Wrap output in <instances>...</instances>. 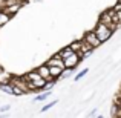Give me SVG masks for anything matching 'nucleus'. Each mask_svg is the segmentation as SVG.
Instances as JSON below:
<instances>
[{
  "label": "nucleus",
  "instance_id": "obj_1",
  "mask_svg": "<svg viewBox=\"0 0 121 118\" xmlns=\"http://www.w3.org/2000/svg\"><path fill=\"white\" fill-rule=\"evenodd\" d=\"M94 32L97 34V37L100 39V41H101V43L107 41V40L110 39V37L113 35V31L110 29V28H107L106 25L100 23V22H98V23H97V26L94 28Z\"/></svg>",
  "mask_w": 121,
  "mask_h": 118
},
{
  "label": "nucleus",
  "instance_id": "obj_2",
  "mask_svg": "<svg viewBox=\"0 0 121 118\" xmlns=\"http://www.w3.org/2000/svg\"><path fill=\"white\" fill-rule=\"evenodd\" d=\"M98 22L100 23H103V25H106L107 28H110V29L115 32L117 29H118V26H117L115 23H113V20H112V15L109 14V11H103L100 14V17H98Z\"/></svg>",
  "mask_w": 121,
  "mask_h": 118
},
{
  "label": "nucleus",
  "instance_id": "obj_3",
  "mask_svg": "<svg viewBox=\"0 0 121 118\" xmlns=\"http://www.w3.org/2000/svg\"><path fill=\"white\" fill-rule=\"evenodd\" d=\"M63 61H65V68L72 69V71H74V69L77 68L78 65H80L81 58L78 57V54H77V52H72L71 55H68L66 58H63Z\"/></svg>",
  "mask_w": 121,
  "mask_h": 118
},
{
  "label": "nucleus",
  "instance_id": "obj_4",
  "mask_svg": "<svg viewBox=\"0 0 121 118\" xmlns=\"http://www.w3.org/2000/svg\"><path fill=\"white\" fill-rule=\"evenodd\" d=\"M83 39L87 41V43L91 44V46L94 48V49H97V48H100L101 44H103V43L100 41V39L97 37V34L94 32V29H92V31H87V32L84 34V37H83Z\"/></svg>",
  "mask_w": 121,
  "mask_h": 118
},
{
  "label": "nucleus",
  "instance_id": "obj_5",
  "mask_svg": "<svg viewBox=\"0 0 121 118\" xmlns=\"http://www.w3.org/2000/svg\"><path fill=\"white\" fill-rule=\"evenodd\" d=\"M23 5H25V2H18V3H12V5H8V6H3L0 11H5L6 14H9L11 17H14L15 14H17L18 11H20L22 8H23Z\"/></svg>",
  "mask_w": 121,
  "mask_h": 118
},
{
  "label": "nucleus",
  "instance_id": "obj_6",
  "mask_svg": "<svg viewBox=\"0 0 121 118\" xmlns=\"http://www.w3.org/2000/svg\"><path fill=\"white\" fill-rule=\"evenodd\" d=\"M37 72L40 74V77L41 78H44L46 80V83H51V81H57V80H54L52 77H51V74H49V66L46 65V63H43V65H40L39 68L35 69Z\"/></svg>",
  "mask_w": 121,
  "mask_h": 118
},
{
  "label": "nucleus",
  "instance_id": "obj_7",
  "mask_svg": "<svg viewBox=\"0 0 121 118\" xmlns=\"http://www.w3.org/2000/svg\"><path fill=\"white\" fill-rule=\"evenodd\" d=\"M11 84H15L18 87H22L25 91V94H29V89H28V83L25 77H20V75H12L11 77Z\"/></svg>",
  "mask_w": 121,
  "mask_h": 118
},
{
  "label": "nucleus",
  "instance_id": "obj_8",
  "mask_svg": "<svg viewBox=\"0 0 121 118\" xmlns=\"http://www.w3.org/2000/svg\"><path fill=\"white\" fill-rule=\"evenodd\" d=\"M46 65L48 66H58V68H63V69H65V61H63V58L58 55V52H57L55 55L51 57V58L46 61Z\"/></svg>",
  "mask_w": 121,
  "mask_h": 118
},
{
  "label": "nucleus",
  "instance_id": "obj_9",
  "mask_svg": "<svg viewBox=\"0 0 121 118\" xmlns=\"http://www.w3.org/2000/svg\"><path fill=\"white\" fill-rule=\"evenodd\" d=\"M39 97H35L34 98V103H37V101H44V100H48V98L52 95V89H44V91H41L39 92Z\"/></svg>",
  "mask_w": 121,
  "mask_h": 118
},
{
  "label": "nucleus",
  "instance_id": "obj_10",
  "mask_svg": "<svg viewBox=\"0 0 121 118\" xmlns=\"http://www.w3.org/2000/svg\"><path fill=\"white\" fill-rule=\"evenodd\" d=\"M63 71H65V69L58 68V66H49V74H51V77H52L54 80H58L60 75L63 74Z\"/></svg>",
  "mask_w": 121,
  "mask_h": 118
},
{
  "label": "nucleus",
  "instance_id": "obj_11",
  "mask_svg": "<svg viewBox=\"0 0 121 118\" xmlns=\"http://www.w3.org/2000/svg\"><path fill=\"white\" fill-rule=\"evenodd\" d=\"M0 91H2L3 94L12 95V84H11V81L9 83H2V84H0Z\"/></svg>",
  "mask_w": 121,
  "mask_h": 118
},
{
  "label": "nucleus",
  "instance_id": "obj_12",
  "mask_svg": "<svg viewBox=\"0 0 121 118\" xmlns=\"http://www.w3.org/2000/svg\"><path fill=\"white\" fill-rule=\"evenodd\" d=\"M11 15L9 14H6L5 11H0V28L3 26V25H6V23H9V20H11Z\"/></svg>",
  "mask_w": 121,
  "mask_h": 118
},
{
  "label": "nucleus",
  "instance_id": "obj_13",
  "mask_svg": "<svg viewBox=\"0 0 121 118\" xmlns=\"http://www.w3.org/2000/svg\"><path fill=\"white\" fill-rule=\"evenodd\" d=\"M11 77H12V75L3 69V71L0 72V84H2V83H9V81H11Z\"/></svg>",
  "mask_w": 121,
  "mask_h": 118
},
{
  "label": "nucleus",
  "instance_id": "obj_14",
  "mask_svg": "<svg viewBox=\"0 0 121 118\" xmlns=\"http://www.w3.org/2000/svg\"><path fill=\"white\" fill-rule=\"evenodd\" d=\"M72 52H74V51H72L71 48H69V44H68L66 48H63V49H60V51H58V55L61 57V58H66V57H68V55H71Z\"/></svg>",
  "mask_w": 121,
  "mask_h": 118
},
{
  "label": "nucleus",
  "instance_id": "obj_15",
  "mask_svg": "<svg viewBox=\"0 0 121 118\" xmlns=\"http://www.w3.org/2000/svg\"><path fill=\"white\" fill-rule=\"evenodd\" d=\"M69 48H71L74 52H78V51H80V48H81V39L80 40H74L71 44H69Z\"/></svg>",
  "mask_w": 121,
  "mask_h": 118
},
{
  "label": "nucleus",
  "instance_id": "obj_16",
  "mask_svg": "<svg viewBox=\"0 0 121 118\" xmlns=\"http://www.w3.org/2000/svg\"><path fill=\"white\" fill-rule=\"evenodd\" d=\"M87 72H89V68H84L83 71H80V72H78L77 75H75L74 81H75V83H77V81H80V80H81L83 77H86V74H87Z\"/></svg>",
  "mask_w": 121,
  "mask_h": 118
},
{
  "label": "nucleus",
  "instance_id": "obj_17",
  "mask_svg": "<svg viewBox=\"0 0 121 118\" xmlns=\"http://www.w3.org/2000/svg\"><path fill=\"white\" fill-rule=\"evenodd\" d=\"M23 94H25V91H23L22 87L12 84V95H15V97H20V95H23Z\"/></svg>",
  "mask_w": 121,
  "mask_h": 118
},
{
  "label": "nucleus",
  "instance_id": "obj_18",
  "mask_svg": "<svg viewBox=\"0 0 121 118\" xmlns=\"http://www.w3.org/2000/svg\"><path fill=\"white\" fill-rule=\"evenodd\" d=\"M57 103H58V101H57V100H54V101H51V103L44 104V106L41 107V112H48V110H49V109H52L54 106H57Z\"/></svg>",
  "mask_w": 121,
  "mask_h": 118
},
{
  "label": "nucleus",
  "instance_id": "obj_19",
  "mask_svg": "<svg viewBox=\"0 0 121 118\" xmlns=\"http://www.w3.org/2000/svg\"><path fill=\"white\" fill-rule=\"evenodd\" d=\"M113 11L117 12V15H118V20H120V26H121V3L117 2L115 6H113Z\"/></svg>",
  "mask_w": 121,
  "mask_h": 118
},
{
  "label": "nucleus",
  "instance_id": "obj_20",
  "mask_svg": "<svg viewBox=\"0 0 121 118\" xmlns=\"http://www.w3.org/2000/svg\"><path fill=\"white\" fill-rule=\"evenodd\" d=\"M9 109H11V104H3V106H0V114H6Z\"/></svg>",
  "mask_w": 121,
  "mask_h": 118
},
{
  "label": "nucleus",
  "instance_id": "obj_21",
  "mask_svg": "<svg viewBox=\"0 0 121 118\" xmlns=\"http://www.w3.org/2000/svg\"><path fill=\"white\" fill-rule=\"evenodd\" d=\"M95 115H98V110L97 109H94V110H91V112H89V117H95Z\"/></svg>",
  "mask_w": 121,
  "mask_h": 118
},
{
  "label": "nucleus",
  "instance_id": "obj_22",
  "mask_svg": "<svg viewBox=\"0 0 121 118\" xmlns=\"http://www.w3.org/2000/svg\"><path fill=\"white\" fill-rule=\"evenodd\" d=\"M3 71V68H2V65H0V72H2Z\"/></svg>",
  "mask_w": 121,
  "mask_h": 118
},
{
  "label": "nucleus",
  "instance_id": "obj_23",
  "mask_svg": "<svg viewBox=\"0 0 121 118\" xmlns=\"http://www.w3.org/2000/svg\"><path fill=\"white\" fill-rule=\"evenodd\" d=\"M22 2H25V3H26V2H28V0H22Z\"/></svg>",
  "mask_w": 121,
  "mask_h": 118
}]
</instances>
